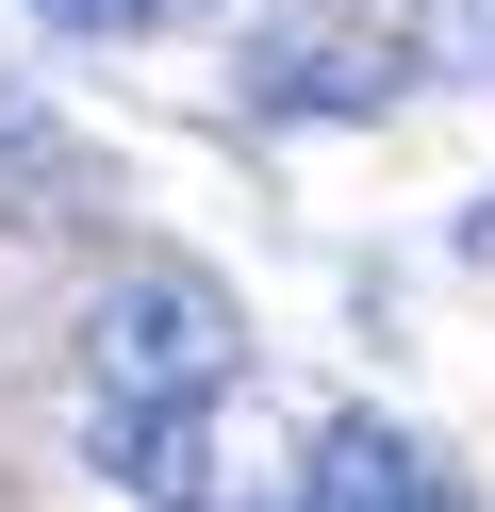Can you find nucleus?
I'll use <instances>...</instances> for the list:
<instances>
[{"instance_id":"1","label":"nucleus","mask_w":495,"mask_h":512,"mask_svg":"<svg viewBox=\"0 0 495 512\" xmlns=\"http://www.w3.org/2000/svg\"><path fill=\"white\" fill-rule=\"evenodd\" d=\"M231 364H248V314H231L215 265H116L83 298V380L99 397H231Z\"/></svg>"},{"instance_id":"2","label":"nucleus","mask_w":495,"mask_h":512,"mask_svg":"<svg viewBox=\"0 0 495 512\" xmlns=\"http://www.w3.org/2000/svg\"><path fill=\"white\" fill-rule=\"evenodd\" d=\"M99 479L132 512H231L215 496V397H99Z\"/></svg>"},{"instance_id":"3","label":"nucleus","mask_w":495,"mask_h":512,"mask_svg":"<svg viewBox=\"0 0 495 512\" xmlns=\"http://www.w3.org/2000/svg\"><path fill=\"white\" fill-rule=\"evenodd\" d=\"M297 512H429V446L396 413H330L314 463H297Z\"/></svg>"},{"instance_id":"4","label":"nucleus","mask_w":495,"mask_h":512,"mask_svg":"<svg viewBox=\"0 0 495 512\" xmlns=\"http://www.w3.org/2000/svg\"><path fill=\"white\" fill-rule=\"evenodd\" d=\"M413 50H446L462 83H495V0H429V34H413Z\"/></svg>"},{"instance_id":"5","label":"nucleus","mask_w":495,"mask_h":512,"mask_svg":"<svg viewBox=\"0 0 495 512\" xmlns=\"http://www.w3.org/2000/svg\"><path fill=\"white\" fill-rule=\"evenodd\" d=\"M99 34H198V17H215V0H83Z\"/></svg>"},{"instance_id":"6","label":"nucleus","mask_w":495,"mask_h":512,"mask_svg":"<svg viewBox=\"0 0 495 512\" xmlns=\"http://www.w3.org/2000/svg\"><path fill=\"white\" fill-rule=\"evenodd\" d=\"M462 248H479V265H495V182H479V199H462Z\"/></svg>"}]
</instances>
